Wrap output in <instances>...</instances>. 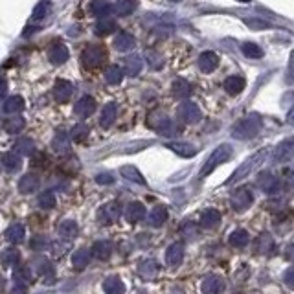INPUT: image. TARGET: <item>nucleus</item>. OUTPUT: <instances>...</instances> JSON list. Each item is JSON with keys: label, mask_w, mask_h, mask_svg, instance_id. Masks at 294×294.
Returning <instances> with one entry per match:
<instances>
[{"label": "nucleus", "mask_w": 294, "mask_h": 294, "mask_svg": "<svg viewBox=\"0 0 294 294\" xmlns=\"http://www.w3.org/2000/svg\"><path fill=\"white\" fill-rule=\"evenodd\" d=\"M90 10L94 15L97 17H107L112 11V6L107 2V0H94L90 4Z\"/></svg>", "instance_id": "nucleus-46"}, {"label": "nucleus", "mask_w": 294, "mask_h": 294, "mask_svg": "<svg viewBox=\"0 0 294 294\" xmlns=\"http://www.w3.org/2000/svg\"><path fill=\"white\" fill-rule=\"evenodd\" d=\"M120 215H122V210L116 203H107L97 212V221L102 224H112L120 219Z\"/></svg>", "instance_id": "nucleus-7"}, {"label": "nucleus", "mask_w": 294, "mask_h": 294, "mask_svg": "<svg viewBox=\"0 0 294 294\" xmlns=\"http://www.w3.org/2000/svg\"><path fill=\"white\" fill-rule=\"evenodd\" d=\"M24 125H26L24 118L19 116V114H13L10 120L4 122V131L10 132V134H17V132H21L24 129Z\"/></svg>", "instance_id": "nucleus-37"}, {"label": "nucleus", "mask_w": 294, "mask_h": 294, "mask_svg": "<svg viewBox=\"0 0 294 294\" xmlns=\"http://www.w3.org/2000/svg\"><path fill=\"white\" fill-rule=\"evenodd\" d=\"M230 157H232V147H230L228 143L219 145L217 149H215V151L210 155V158L206 160V164L203 166V171H201V175H199V177H201V178L208 177L210 173L217 168V166H221V164H224V162H228Z\"/></svg>", "instance_id": "nucleus-3"}, {"label": "nucleus", "mask_w": 294, "mask_h": 294, "mask_svg": "<svg viewBox=\"0 0 294 294\" xmlns=\"http://www.w3.org/2000/svg\"><path fill=\"white\" fill-rule=\"evenodd\" d=\"M74 94V85L70 81H66V79H59V81L54 85V100L59 103H65L68 102Z\"/></svg>", "instance_id": "nucleus-12"}, {"label": "nucleus", "mask_w": 294, "mask_h": 294, "mask_svg": "<svg viewBox=\"0 0 294 294\" xmlns=\"http://www.w3.org/2000/svg\"><path fill=\"white\" fill-rule=\"evenodd\" d=\"M252 203H254V195L249 188L235 189V191L232 193V197H230V204H232V208L237 213L247 212V210L252 206Z\"/></svg>", "instance_id": "nucleus-5"}, {"label": "nucleus", "mask_w": 294, "mask_h": 294, "mask_svg": "<svg viewBox=\"0 0 294 294\" xmlns=\"http://www.w3.org/2000/svg\"><path fill=\"white\" fill-rule=\"evenodd\" d=\"M96 111V100L92 96H83L79 102L74 105V112L79 118H88L92 116V112Z\"/></svg>", "instance_id": "nucleus-14"}, {"label": "nucleus", "mask_w": 294, "mask_h": 294, "mask_svg": "<svg viewBox=\"0 0 294 294\" xmlns=\"http://www.w3.org/2000/svg\"><path fill=\"white\" fill-rule=\"evenodd\" d=\"M0 261H2V265H8V267H15V265H19V261H21V254H19V250L15 249H6L4 252H2V256H0Z\"/></svg>", "instance_id": "nucleus-45"}, {"label": "nucleus", "mask_w": 294, "mask_h": 294, "mask_svg": "<svg viewBox=\"0 0 294 294\" xmlns=\"http://www.w3.org/2000/svg\"><path fill=\"white\" fill-rule=\"evenodd\" d=\"M168 149H171L173 153H177L178 157L182 158H191L197 155V147L191 145V143H186V142H173V143H168Z\"/></svg>", "instance_id": "nucleus-21"}, {"label": "nucleus", "mask_w": 294, "mask_h": 294, "mask_svg": "<svg viewBox=\"0 0 294 294\" xmlns=\"http://www.w3.org/2000/svg\"><path fill=\"white\" fill-rule=\"evenodd\" d=\"M283 281H285V285H287L289 289H294V265H292V267H289L287 270H285V274H283Z\"/></svg>", "instance_id": "nucleus-55"}, {"label": "nucleus", "mask_w": 294, "mask_h": 294, "mask_svg": "<svg viewBox=\"0 0 294 294\" xmlns=\"http://www.w3.org/2000/svg\"><path fill=\"white\" fill-rule=\"evenodd\" d=\"M90 258H92L90 250H85V249L76 250V252L72 254V265H74V269L76 270L86 269L88 263H90Z\"/></svg>", "instance_id": "nucleus-25"}, {"label": "nucleus", "mask_w": 294, "mask_h": 294, "mask_svg": "<svg viewBox=\"0 0 294 294\" xmlns=\"http://www.w3.org/2000/svg\"><path fill=\"white\" fill-rule=\"evenodd\" d=\"M15 153H19V155H24V157H31V155L35 153V143L31 142L30 138H22V140H17Z\"/></svg>", "instance_id": "nucleus-43"}, {"label": "nucleus", "mask_w": 294, "mask_h": 294, "mask_svg": "<svg viewBox=\"0 0 294 294\" xmlns=\"http://www.w3.org/2000/svg\"><path fill=\"white\" fill-rule=\"evenodd\" d=\"M48 10H50V2H48V0H42V2H39V4L35 6V10H33L31 21H41V19H44L46 13H48Z\"/></svg>", "instance_id": "nucleus-53"}, {"label": "nucleus", "mask_w": 294, "mask_h": 294, "mask_svg": "<svg viewBox=\"0 0 294 294\" xmlns=\"http://www.w3.org/2000/svg\"><path fill=\"white\" fill-rule=\"evenodd\" d=\"M142 70V57L138 56V54H131V56L125 59V72L129 76H138Z\"/></svg>", "instance_id": "nucleus-38"}, {"label": "nucleus", "mask_w": 294, "mask_h": 294, "mask_svg": "<svg viewBox=\"0 0 294 294\" xmlns=\"http://www.w3.org/2000/svg\"><path fill=\"white\" fill-rule=\"evenodd\" d=\"M11 294H26V285H15V289Z\"/></svg>", "instance_id": "nucleus-59"}, {"label": "nucleus", "mask_w": 294, "mask_h": 294, "mask_svg": "<svg viewBox=\"0 0 294 294\" xmlns=\"http://www.w3.org/2000/svg\"><path fill=\"white\" fill-rule=\"evenodd\" d=\"M265 157H267V149H261V151H258L256 155H252L250 158H247L241 166L237 168V171L233 173L232 177L226 180V184H233V182H239L241 178H244L249 173H252L254 169H258L261 164H263V160H265Z\"/></svg>", "instance_id": "nucleus-2"}, {"label": "nucleus", "mask_w": 294, "mask_h": 294, "mask_svg": "<svg viewBox=\"0 0 294 294\" xmlns=\"http://www.w3.org/2000/svg\"><path fill=\"white\" fill-rule=\"evenodd\" d=\"M39 184H41L39 175H35V173H28V175H24V177L19 180V191H21L22 195H30V193L39 189Z\"/></svg>", "instance_id": "nucleus-13"}, {"label": "nucleus", "mask_w": 294, "mask_h": 294, "mask_svg": "<svg viewBox=\"0 0 294 294\" xmlns=\"http://www.w3.org/2000/svg\"><path fill=\"white\" fill-rule=\"evenodd\" d=\"M30 247H31V250L41 252V250H46L48 247H50V239L44 237V235H33L30 241Z\"/></svg>", "instance_id": "nucleus-52"}, {"label": "nucleus", "mask_w": 294, "mask_h": 294, "mask_svg": "<svg viewBox=\"0 0 294 294\" xmlns=\"http://www.w3.org/2000/svg\"><path fill=\"white\" fill-rule=\"evenodd\" d=\"M105 79H107V83H111V85H120L123 79V70L116 65L109 66L105 72Z\"/></svg>", "instance_id": "nucleus-44"}, {"label": "nucleus", "mask_w": 294, "mask_h": 294, "mask_svg": "<svg viewBox=\"0 0 294 294\" xmlns=\"http://www.w3.org/2000/svg\"><path fill=\"white\" fill-rule=\"evenodd\" d=\"M105 61V50L102 46L88 44L81 54V65L85 66L86 70H94L97 66H102Z\"/></svg>", "instance_id": "nucleus-4"}, {"label": "nucleus", "mask_w": 294, "mask_h": 294, "mask_svg": "<svg viewBox=\"0 0 294 294\" xmlns=\"http://www.w3.org/2000/svg\"><path fill=\"white\" fill-rule=\"evenodd\" d=\"M217 65H219V57H217V54H213V52H203L201 57H199V68L203 72H206V74L215 70Z\"/></svg>", "instance_id": "nucleus-18"}, {"label": "nucleus", "mask_w": 294, "mask_h": 294, "mask_svg": "<svg viewBox=\"0 0 294 294\" xmlns=\"http://www.w3.org/2000/svg\"><path fill=\"white\" fill-rule=\"evenodd\" d=\"M153 129L158 132V134H162V136H175L177 134V125L169 120L168 116H164V114H158L157 120L153 122Z\"/></svg>", "instance_id": "nucleus-10"}, {"label": "nucleus", "mask_w": 294, "mask_h": 294, "mask_svg": "<svg viewBox=\"0 0 294 294\" xmlns=\"http://www.w3.org/2000/svg\"><path fill=\"white\" fill-rule=\"evenodd\" d=\"M114 30H116V22L114 21H100L96 26H94V31L102 37L109 35V33H112Z\"/></svg>", "instance_id": "nucleus-51"}, {"label": "nucleus", "mask_w": 294, "mask_h": 294, "mask_svg": "<svg viewBox=\"0 0 294 294\" xmlns=\"http://www.w3.org/2000/svg\"><path fill=\"white\" fill-rule=\"evenodd\" d=\"M143 217H145V206H143L142 203L134 201V203H131L125 208V219L129 223H138V221H142Z\"/></svg>", "instance_id": "nucleus-19"}, {"label": "nucleus", "mask_w": 294, "mask_h": 294, "mask_svg": "<svg viewBox=\"0 0 294 294\" xmlns=\"http://www.w3.org/2000/svg\"><path fill=\"white\" fill-rule=\"evenodd\" d=\"M77 233H79L77 223H76V221H72V219H66V221H63L61 226H59V235H61L65 241H72V239H76Z\"/></svg>", "instance_id": "nucleus-26"}, {"label": "nucleus", "mask_w": 294, "mask_h": 294, "mask_svg": "<svg viewBox=\"0 0 294 294\" xmlns=\"http://www.w3.org/2000/svg\"><path fill=\"white\" fill-rule=\"evenodd\" d=\"M294 158V136L287 138L279 143L274 151V162L276 164H285Z\"/></svg>", "instance_id": "nucleus-6"}, {"label": "nucleus", "mask_w": 294, "mask_h": 294, "mask_svg": "<svg viewBox=\"0 0 294 294\" xmlns=\"http://www.w3.org/2000/svg\"><path fill=\"white\" fill-rule=\"evenodd\" d=\"M26 237V228H24V224H11L10 228L6 230V239L10 241V243L13 244H21L22 241H24Z\"/></svg>", "instance_id": "nucleus-23"}, {"label": "nucleus", "mask_w": 294, "mask_h": 294, "mask_svg": "<svg viewBox=\"0 0 294 294\" xmlns=\"http://www.w3.org/2000/svg\"><path fill=\"white\" fill-rule=\"evenodd\" d=\"M96 182L102 184V186H107V184L114 182V177H112L111 173H100V175H96Z\"/></svg>", "instance_id": "nucleus-56"}, {"label": "nucleus", "mask_w": 294, "mask_h": 294, "mask_svg": "<svg viewBox=\"0 0 294 294\" xmlns=\"http://www.w3.org/2000/svg\"><path fill=\"white\" fill-rule=\"evenodd\" d=\"M68 57H70V52L66 48L63 42H56V44L52 46L50 50H48V59H50L52 65H65L68 61Z\"/></svg>", "instance_id": "nucleus-11"}, {"label": "nucleus", "mask_w": 294, "mask_h": 294, "mask_svg": "<svg viewBox=\"0 0 294 294\" xmlns=\"http://www.w3.org/2000/svg\"><path fill=\"white\" fill-rule=\"evenodd\" d=\"M184 259V247L182 243H173L168 250H166V263L169 267H178Z\"/></svg>", "instance_id": "nucleus-16"}, {"label": "nucleus", "mask_w": 294, "mask_h": 294, "mask_svg": "<svg viewBox=\"0 0 294 294\" xmlns=\"http://www.w3.org/2000/svg\"><path fill=\"white\" fill-rule=\"evenodd\" d=\"M201 289L203 294H221L224 290V279L221 276H208L204 278Z\"/></svg>", "instance_id": "nucleus-15"}, {"label": "nucleus", "mask_w": 294, "mask_h": 294, "mask_svg": "<svg viewBox=\"0 0 294 294\" xmlns=\"http://www.w3.org/2000/svg\"><path fill=\"white\" fill-rule=\"evenodd\" d=\"M114 48H116L118 52H122V54L131 52L132 48H134V37H132L131 33H127V31L118 33L116 39H114Z\"/></svg>", "instance_id": "nucleus-22"}, {"label": "nucleus", "mask_w": 294, "mask_h": 294, "mask_svg": "<svg viewBox=\"0 0 294 294\" xmlns=\"http://www.w3.org/2000/svg\"><path fill=\"white\" fill-rule=\"evenodd\" d=\"M24 107H26V102H24V97L21 96H11L6 100L4 103V112H8V114H19V112L24 111Z\"/></svg>", "instance_id": "nucleus-28"}, {"label": "nucleus", "mask_w": 294, "mask_h": 294, "mask_svg": "<svg viewBox=\"0 0 294 294\" xmlns=\"http://www.w3.org/2000/svg\"><path fill=\"white\" fill-rule=\"evenodd\" d=\"M112 243L111 241H97V243H94V247H92V256L96 259H102V261H105V259H109L112 256Z\"/></svg>", "instance_id": "nucleus-24"}, {"label": "nucleus", "mask_w": 294, "mask_h": 294, "mask_svg": "<svg viewBox=\"0 0 294 294\" xmlns=\"http://www.w3.org/2000/svg\"><path fill=\"white\" fill-rule=\"evenodd\" d=\"M116 112H118V107L116 103H107L105 107H103V112H102V118H100V123H102V127H111L112 123H114V120H116Z\"/></svg>", "instance_id": "nucleus-32"}, {"label": "nucleus", "mask_w": 294, "mask_h": 294, "mask_svg": "<svg viewBox=\"0 0 294 294\" xmlns=\"http://www.w3.org/2000/svg\"><path fill=\"white\" fill-rule=\"evenodd\" d=\"M261 129V116L259 114H250V116L243 118L241 122H237L232 129V136L237 140H250L259 132Z\"/></svg>", "instance_id": "nucleus-1"}, {"label": "nucleus", "mask_w": 294, "mask_h": 294, "mask_svg": "<svg viewBox=\"0 0 294 294\" xmlns=\"http://www.w3.org/2000/svg\"><path fill=\"white\" fill-rule=\"evenodd\" d=\"M285 256H287V259H289V261H292V263H294V244H289V247H287V250H285Z\"/></svg>", "instance_id": "nucleus-58"}, {"label": "nucleus", "mask_w": 294, "mask_h": 294, "mask_svg": "<svg viewBox=\"0 0 294 294\" xmlns=\"http://www.w3.org/2000/svg\"><path fill=\"white\" fill-rule=\"evenodd\" d=\"M90 134V127L85 125V123H79V125H74L70 131V140L72 142H77V143H83L88 138Z\"/></svg>", "instance_id": "nucleus-40"}, {"label": "nucleus", "mask_w": 294, "mask_h": 294, "mask_svg": "<svg viewBox=\"0 0 294 294\" xmlns=\"http://www.w3.org/2000/svg\"><path fill=\"white\" fill-rule=\"evenodd\" d=\"M4 289H6V278L2 276V274H0V292H2Z\"/></svg>", "instance_id": "nucleus-60"}, {"label": "nucleus", "mask_w": 294, "mask_h": 294, "mask_svg": "<svg viewBox=\"0 0 294 294\" xmlns=\"http://www.w3.org/2000/svg\"><path fill=\"white\" fill-rule=\"evenodd\" d=\"M52 147H54V151L63 155L70 149V140H68V134L66 132H57L56 136H54V142H52Z\"/></svg>", "instance_id": "nucleus-39"}, {"label": "nucleus", "mask_w": 294, "mask_h": 294, "mask_svg": "<svg viewBox=\"0 0 294 294\" xmlns=\"http://www.w3.org/2000/svg\"><path fill=\"white\" fill-rule=\"evenodd\" d=\"M2 166L6 168V171L15 173V171L21 169L22 160H21V157H19L17 153H6L4 157H2Z\"/></svg>", "instance_id": "nucleus-34"}, {"label": "nucleus", "mask_w": 294, "mask_h": 294, "mask_svg": "<svg viewBox=\"0 0 294 294\" xmlns=\"http://www.w3.org/2000/svg\"><path fill=\"white\" fill-rule=\"evenodd\" d=\"M103 290L107 294H123L125 292V285L122 283V279L116 276H111L103 281Z\"/></svg>", "instance_id": "nucleus-33"}, {"label": "nucleus", "mask_w": 294, "mask_h": 294, "mask_svg": "<svg viewBox=\"0 0 294 294\" xmlns=\"http://www.w3.org/2000/svg\"><path fill=\"white\" fill-rule=\"evenodd\" d=\"M37 274H41L44 278H52L54 276V265L46 258H39L37 259Z\"/></svg>", "instance_id": "nucleus-50"}, {"label": "nucleus", "mask_w": 294, "mask_h": 294, "mask_svg": "<svg viewBox=\"0 0 294 294\" xmlns=\"http://www.w3.org/2000/svg\"><path fill=\"white\" fill-rule=\"evenodd\" d=\"M247 24H249V28H252V30H267V28H270L269 22L261 21V19H249Z\"/></svg>", "instance_id": "nucleus-54"}, {"label": "nucleus", "mask_w": 294, "mask_h": 294, "mask_svg": "<svg viewBox=\"0 0 294 294\" xmlns=\"http://www.w3.org/2000/svg\"><path fill=\"white\" fill-rule=\"evenodd\" d=\"M138 8V0H118L114 4V11H116L120 17H127L134 13V10Z\"/></svg>", "instance_id": "nucleus-36"}, {"label": "nucleus", "mask_w": 294, "mask_h": 294, "mask_svg": "<svg viewBox=\"0 0 294 294\" xmlns=\"http://www.w3.org/2000/svg\"><path fill=\"white\" fill-rule=\"evenodd\" d=\"M239 2H250V0H239Z\"/></svg>", "instance_id": "nucleus-61"}, {"label": "nucleus", "mask_w": 294, "mask_h": 294, "mask_svg": "<svg viewBox=\"0 0 294 294\" xmlns=\"http://www.w3.org/2000/svg\"><path fill=\"white\" fill-rule=\"evenodd\" d=\"M37 204H39L42 210L54 208V206H56V195H54V191H42L41 195H39V199H37Z\"/></svg>", "instance_id": "nucleus-48"}, {"label": "nucleus", "mask_w": 294, "mask_h": 294, "mask_svg": "<svg viewBox=\"0 0 294 294\" xmlns=\"http://www.w3.org/2000/svg\"><path fill=\"white\" fill-rule=\"evenodd\" d=\"M241 50L247 57H252V59H259V57L263 56V50L259 48L256 42H243L241 44Z\"/></svg>", "instance_id": "nucleus-49"}, {"label": "nucleus", "mask_w": 294, "mask_h": 294, "mask_svg": "<svg viewBox=\"0 0 294 294\" xmlns=\"http://www.w3.org/2000/svg\"><path fill=\"white\" fill-rule=\"evenodd\" d=\"M122 177L127 178V180H131V182H136L140 186H145V178L142 177V173L138 171L136 168H132V166H123L122 168Z\"/></svg>", "instance_id": "nucleus-42"}, {"label": "nucleus", "mask_w": 294, "mask_h": 294, "mask_svg": "<svg viewBox=\"0 0 294 294\" xmlns=\"http://www.w3.org/2000/svg\"><path fill=\"white\" fill-rule=\"evenodd\" d=\"M244 88V79L239 76H232L228 77L226 81H224V90L228 92L230 96H237V94H241Z\"/></svg>", "instance_id": "nucleus-31"}, {"label": "nucleus", "mask_w": 294, "mask_h": 294, "mask_svg": "<svg viewBox=\"0 0 294 294\" xmlns=\"http://www.w3.org/2000/svg\"><path fill=\"white\" fill-rule=\"evenodd\" d=\"M13 281L15 285H26L31 281V269L28 265H15L13 269Z\"/></svg>", "instance_id": "nucleus-27"}, {"label": "nucleus", "mask_w": 294, "mask_h": 294, "mask_svg": "<svg viewBox=\"0 0 294 294\" xmlns=\"http://www.w3.org/2000/svg\"><path fill=\"white\" fill-rule=\"evenodd\" d=\"M219 223H221V213H219L217 210L208 208L201 213V226H203V228L212 230V228H215V226H219Z\"/></svg>", "instance_id": "nucleus-20"}, {"label": "nucleus", "mask_w": 294, "mask_h": 294, "mask_svg": "<svg viewBox=\"0 0 294 294\" xmlns=\"http://www.w3.org/2000/svg\"><path fill=\"white\" fill-rule=\"evenodd\" d=\"M138 272H140V276L145 279H151L155 274L158 272V263L155 261V259H145V261H142L140 263V267H138Z\"/></svg>", "instance_id": "nucleus-41"}, {"label": "nucleus", "mask_w": 294, "mask_h": 294, "mask_svg": "<svg viewBox=\"0 0 294 294\" xmlns=\"http://www.w3.org/2000/svg\"><path fill=\"white\" fill-rule=\"evenodd\" d=\"M145 61L149 65V68H153V70H162L164 68V57L158 52H147Z\"/></svg>", "instance_id": "nucleus-47"}, {"label": "nucleus", "mask_w": 294, "mask_h": 294, "mask_svg": "<svg viewBox=\"0 0 294 294\" xmlns=\"http://www.w3.org/2000/svg\"><path fill=\"white\" fill-rule=\"evenodd\" d=\"M258 186L261 189H263L265 193H278L279 189H281V182H279V178L276 177V175H272V173L265 171L261 173L258 177Z\"/></svg>", "instance_id": "nucleus-8"}, {"label": "nucleus", "mask_w": 294, "mask_h": 294, "mask_svg": "<svg viewBox=\"0 0 294 294\" xmlns=\"http://www.w3.org/2000/svg\"><path fill=\"white\" fill-rule=\"evenodd\" d=\"M230 244L232 247H235V249H243V247H247L250 241V235L247 230L243 228H239V230H233L232 233H230V237H228Z\"/></svg>", "instance_id": "nucleus-30"}, {"label": "nucleus", "mask_w": 294, "mask_h": 294, "mask_svg": "<svg viewBox=\"0 0 294 294\" xmlns=\"http://www.w3.org/2000/svg\"><path fill=\"white\" fill-rule=\"evenodd\" d=\"M168 221V210L164 208V206H155L149 213V224L158 228V226H162L164 223Z\"/></svg>", "instance_id": "nucleus-29"}, {"label": "nucleus", "mask_w": 294, "mask_h": 294, "mask_svg": "<svg viewBox=\"0 0 294 294\" xmlns=\"http://www.w3.org/2000/svg\"><path fill=\"white\" fill-rule=\"evenodd\" d=\"M178 118L184 123H197L201 120V111L199 107L191 102H184L182 105L178 107Z\"/></svg>", "instance_id": "nucleus-9"}, {"label": "nucleus", "mask_w": 294, "mask_h": 294, "mask_svg": "<svg viewBox=\"0 0 294 294\" xmlns=\"http://www.w3.org/2000/svg\"><path fill=\"white\" fill-rule=\"evenodd\" d=\"M171 92L177 100H186V97H189V94H191V85H189L188 81H184V79H177V81L173 83Z\"/></svg>", "instance_id": "nucleus-35"}, {"label": "nucleus", "mask_w": 294, "mask_h": 294, "mask_svg": "<svg viewBox=\"0 0 294 294\" xmlns=\"http://www.w3.org/2000/svg\"><path fill=\"white\" fill-rule=\"evenodd\" d=\"M254 250L258 254H270L274 250V239L270 233L263 232L254 239Z\"/></svg>", "instance_id": "nucleus-17"}, {"label": "nucleus", "mask_w": 294, "mask_h": 294, "mask_svg": "<svg viewBox=\"0 0 294 294\" xmlns=\"http://www.w3.org/2000/svg\"><path fill=\"white\" fill-rule=\"evenodd\" d=\"M173 2H180V0H173Z\"/></svg>", "instance_id": "nucleus-62"}, {"label": "nucleus", "mask_w": 294, "mask_h": 294, "mask_svg": "<svg viewBox=\"0 0 294 294\" xmlns=\"http://www.w3.org/2000/svg\"><path fill=\"white\" fill-rule=\"evenodd\" d=\"M6 94H8V83L4 79H0V100H4Z\"/></svg>", "instance_id": "nucleus-57"}]
</instances>
